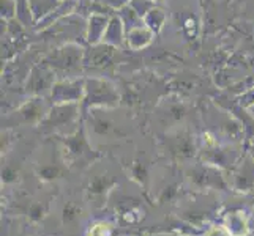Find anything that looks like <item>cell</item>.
Returning <instances> with one entry per match:
<instances>
[{
  "label": "cell",
  "mask_w": 254,
  "mask_h": 236,
  "mask_svg": "<svg viewBox=\"0 0 254 236\" xmlns=\"http://www.w3.org/2000/svg\"><path fill=\"white\" fill-rule=\"evenodd\" d=\"M90 236H109L106 229H104V225H100V227H95V229L90 232Z\"/></svg>",
  "instance_id": "1"
}]
</instances>
